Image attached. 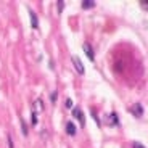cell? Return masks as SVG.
<instances>
[{"label":"cell","mask_w":148,"mask_h":148,"mask_svg":"<svg viewBox=\"0 0 148 148\" xmlns=\"http://www.w3.org/2000/svg\"><path fill=\"white\" fill-rule=\"evenodd\" d=\"M140 5H142V8L148 10V0H142V2H140Z\"/></svg>","instance_id":"cell-11"},{"label":"cell","mask_w":148,"mask_h":148,"mask_svg":"<svg viewBox=\"0 0 148 148\" xmlns=\"http://www.w3.org/2000/svg\"><path fill=\"white\" fill-rule=\"evenodd\" d=\"M74 116H76V118L79 119L81 126H84V124H85V116H84V113H82V111L79 110V108H76V110H74Z\"/></svg>","instance_id":"cell-4"},{"label":"cell","mask_w":148,"mask_h":148,"mask_svg":"<svg viewBox=\"0 0 148 148\" xmlns=\"http://www.w3.org/2000/svg\"><path fill=\"white\" fill-rule=\"evenodd\" d=\"M8 145H10V148H13V142H11V137L8 135Z\"/></svg>","instance_id":"cell-15"},{"label":"cell","mask_w":148,"mask_h":148,"mask_svg":"<svg viewBox=\"0 0 148 148\" xmlns=\"http://www.w3.org/2000/svg\"><path fill=\"white\" fill-rule=\"evenodd\" d=\"M82 48H84V52H85V55L89 56V60H95V53H93V50H92V47H90V44H84L82 45Z\"/></svg>","instance_id":"cell-3"},{"label":"cell","mask_w":148,"mask_h":148,"mask_svg":"<svg viewBox=\"0 0 148 148\" xmlns=\"http://www.w3.org/2000/svg\"><path fill=\"white\" fill-rule=\"evenodd\" d=\"M64 105H66V108H73V100H71V98H66Z\"/></svg>","instance_id":"cell-10"},{"label":"cell","mask_w":148,"mask_h":148,"mask_svg":"<svg viewBox=\"0 0 148 148\" xmlns=\"http://www.w3.org/2000/svg\"><path fill=\"white\" fill-rule=\"evenodd\" d=\"M132 148H145L140 142H132Z\"/></svg>","instance_id":"cell-9"},{"label":"cell","mask_w":148,"mask_h":148,"mask_svg":"<svg viewBox=\"0 0 148 148\" xmlns=\"http://www.w3.org/2000/svg\"><path fill=\"white\" fill-rule=\"evenodd\" d=\"M56 98H58V93H56V92H52V95H50V100H52V101H56Z\"/></svg>","instance_id":"cell-12"},{"label":"cell","mask_w":148,"mask_h":148,"mask_svg":"<svg viewBox=\"0 0 148 148\" xmlns=\"http://www.w3.org/2000/svg\"><path fill=\"white\" fill-rule=\"evenodd\" d=\"M66 132L69 134V135H76V126H74L71 121L66 124Z\"/></svg>","instance_id":"cell-6"},{"label":"cell","mask_w":148,"mask_h":148,"mask_svg":"<svg viewBox=\"0 0 148 148\" xmlns=\"http://www.w3.org/2000/svg\"><path fill=\"white\" fill-rule=\"evenodd\" d=\"M63 7H64V2H58V8H60V11L63 10Z\"/></svg>","instance_id":"cell-14"},{"label":"cell","mask_w":148,"mask_h":148,"mask_svg":"<svg viewBox=\"0 0 148 148\" xmlns=\"http://www.w3.org/2000/svg\"><path fill=\"white\" fill-rule=\"evenodd\" d=\"M129 111L135 116V118H142V114H143V106H142L140 103H134L132 106L129 108Z\"/></svg>","instance_id":"cell-1"},{"label":"cell","mask_w":148,"mask_h":148,"mask_svg":"<svg viewBox=\"0 0 148 148\" xmlns=\"http://www.w3.org/2000/svg\"><path fill=\"white\" fill-rule=\"evenodd\" d=\"M21 126H23V134H24V135H27V129H26V124H24V121H21Z\"/></svg>","instance_id":"cell-13"},{"label":"cell","mask_w":148,"mask_h":148,"mask_svg":"<svg viewBox=\"0 0 148 148\" xmlns=\"http://www.w3.org/2000/svg\"><path fill=\"white\" fill-rule=\"evenodd\" d=\"M95 7V2H92V0H84V2H82V8H85V10H87V8H93Z\"/></svg>","instance_id":"cell-8"},{"label":"cell","mask_w":148,"mask_h":148,"mask_svg":"<svg viewBox=\"0 0 148 148\" xmlns=\"http://www.w3.org/2000/svg\"><path fill=\"white\" fill-rule=\"evenodd\" d=\"M73 63H74V68H76V71H77L79 74H84V64L81 63V60L77 58V56H73Z\"/></svg>","instance_id":"cell-2"},{"label":"cell","mask_w":148,"mask_h":148,"mask_svg":"<svg viewBox=\"0 0 148 148\" xmlns=\"http://www.w3.org/2000/svg\"><path fill=\"white\" fill-rule=\"evenodd\" d=\"M29 16H31V23H32V27H34V29H37V27H39V23H37V16H36V13H34L32 10H29Z\"/></svg>","instance_id":"cell-5"},{"label":"cell","mask_w":148,"mask_h":148,"mask_svg":"<svg viewBox=\"0 0 148 148\" xmlns=\"http://www.w3.org/2000/svg\"><path fill=\"white\" fill-rule=\"evenodd\" d=\"M34 106H36V108H34V114H37L39 111H42V110H44V103H42L40 100H37L36 103H34Z\"/></svg>","instance_id":"cell-7"}]
</instances>
